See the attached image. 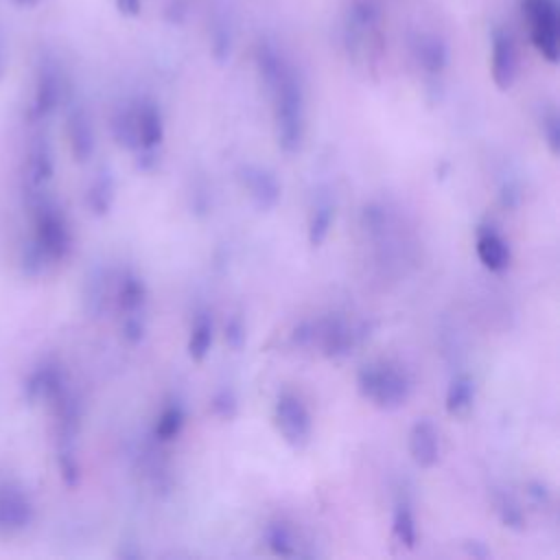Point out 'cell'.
Masks as SVG:
<instances>
[{"label": "cell", "instance_id": "17", "mask_svg": "<svg viewBox=\"0 0 560 560\" xmlns=\"http://www.w3.org/2000/svg\"><path fill=\"white\" fill-rule=\"evenodd\" d=\"M114 195H116V184H114V175L109 168H101L92 184L88 186L85 192V206L90 208L92 214L96 217H105L114 203Z\"/></svg>", "mask_w": 560, "mask_h": 560}, {"label": "cell", "instance_id": "13", "mask_svg": "<svg viewBox=\"0 0 560 560\" xmlns=\"http://www.w3.org/2000/svg\"><path fill=\"white\" fill-rule=\"evenodd\" d=\"M411 50L420 68L429 74H442L448 66V44L438 33H418L411 42Z\"/></svg>", "mask_w": 560, "mask_h": 560}, {"label": "cell", "instance_id": "18", "mask_svg": "<svg viewBox=\"0 0 560 560\" xmlns=\"http://www.w3.org/2000/svg\"><path fill=\"white\" fill-rule=\"evenodd\" d=\"M319 339L328 357H343L354 346V332L341 317H330L319 330Z\"/></svg>", "mask_w": 560, "mask_h": 560}, {"label": "cell", "instance_id": "36", "mask_svg": "<svg viewBox=\"0 0 560 560\" xmlns=\"http://www.w3.org/2000/svg\"><path fill=\"white\" fill-rule=\"evenodd\" d=\"M225 341H228L234 350H238V348L245 343V324H243L241 317L232 315V317L228 319V324H225Z\"/></svg>", "mask_w": 560, "mask_h": 560}, {"label": "cell", "instance_id": "27", "mask_svg": "<svg viewBox=\"0 0 560 560\" xmlns=\"http://www.w3.org/2000/svg\"><path fill=\"white\" fill-rule=\"evenodd\" d=\"M184 420H186V413H184V407L179 402H173V405L164 407L162 413L155 420V429H153L155 438L162 440V442H168V440L177 438L182 427H184Z\"/></svg>", "mask_w": 560, "mask_h": 560}, {"label": "cell", "instance_id": "3", "mask_svg": "<svg viewBox=\"0 0 560 560\" xmlns=\"http://www.w3.org/2000/svg\"><path fill=\"white\" fill-rule=\"evenodd\" d=\"M357 387L363 398L381 409H398L411 394V383L402 370L389 363L363 365L357 374Z\"/></svg>", "mask_w": 560, "mask_h": 560}, {"label": "cell", "instance_id": "9", "mask_svg": "<svg viewBox=\"0 0 560 560\" xmlns=\"http://www.w3.org/2000/svg\"><path fill=\"white\" fill-rule=\"evenodd\" d=\"M490 48H492L490 52L492 81L499 90H508L512 88L518 72V52H516L512 33L505 28H494L490 37Z\"/></svg>", "mask_w": 560, "mask_h": 560}, {"label": "cell", "instance_id": "11", "mask_svg": "<svg viewBox=\"0 0 560 560\" xmlns=\"http://www.w3.org/2000/svg\"><path fill=\"white\" fill-rule=\"evenodd\" d=\"M55 175V155L52 144L44 131L35 133L28 144L26 155V168H24V182L26 190H42L48 186V182Z\"/></svg>", "mask_w": 560, "mask_h": 560}, {"label": "cell", "instance_id": "7", "mask_svg": "<svg viewBox=\"0 0 560 560\" xmlns=\"http://www.w3.org/2000/svg\"><path fill=\"white\" fill-rule=\"evenodd\" d=\"M68 389L66 372L55 361H44L37 368L31 370V374L24 378L22 396L28 405H37L42 400L52 402Z\"/></svg>", "mask_w": 560, "mask_h": 560}, {"label": "cell", "instance_id": "12", "mask_svg": "<svg viewBox=\"0 0 560 560\" xmlns=\"http://www.w3.org/2000/svg\"><path fill=\"white\" fill-rule=\"evenodd\" d=\"M241 182L258 210H271L280 201V184L267 168L245 164L241 168Z\"/></svg>", "mask_w": 560, "mask_h": 560}, {"label": "cell", "instance_id": "30", "mask_svg": "<svg viewBox=\"0 0 560 560\" xmlns=\"http://www.w3.org/2000/svg\"><path fill=\"white\" fill-rule=\"evenodd\" d=\"M540 131L545 136V142L551 151V155L560 153V118L553 105L545 107L540 114Z\"/></svg>", "mask_w": 560, "mask_h": 560}, {"label": "cell", "instance_id": "40", "mask_svg": "<svg viewBox=\"0 0 560 560\" xmlns=\"http://www.w3.org/2000/svg\"><path fill=\"white\" fill-rule=\"evenodd\" d=\"M116 9L125 18H136L142 11V0H114Z\"/></svg>", "mask_w": 560, "mask_h": 560}, {"label": "cell", "instance_id": "16", "mask_svg": "<svg viewBox=\"0 0 560 560\" xmlns=\"http://www.w3.org/2000/svg\"><path fill=\"white\" fill-rule=\"evenodd\" d=\"M136 129H138V149H155L164 138V120L160 107L151 101L133 103Z\"/></svg>", "mask_w": 560, "mask_h": 560}, {"label": "cell", "instance_id": "6", "mask_svg": "<svg viewBox=\"0 0 560 560\" xmlns=\"http://www.w3.org/2000/svg\"><path fill=\"white\" fill-rule=\"evenodd\" d=\"M273 418H276V427H278L280 435L284 438V442L289 446L304 448L311 442V431H313L311 413L295 394L282 392L278 396Z\"/></svg>", "mask_w": 560, "mask_h": 560}, {"label": "cell", "instance_id": "24", "mask_svg": "<svg viewBox=\"0 0 560 560\" xmlns=\"http://www.w3.org/2000/svg\"><path fill=\"white\" fill-rule=\"evenodd\" d=\"M112 133H114V140L129 149V151H138V129H136V112H133V105L129 107H120L114 118H112Z\"/></svg>", "mask_w": 560, "mask_h": 560}, {"label": "cell", "instance_id": "23", "mask_svg": "<svg viewBox=\"0 0 560 560\" xmlns=\"http://www.w3.org/2000/svg\"><path fill=\"white\" fill-rule=\"evenodd\" d=\"M212 317L208 313H199L192 322L190 337H188V354L192 361H203L212 346Z\"/></svg>", "mask_w": 560, "mask_h": 560}, {"label": "cell", "instance_id": "32", "mask_svg": "<svg viewBox=\"0 0 560 560\" xmlns=\"http://www.w3.org/2000/svg\"><path fill=\"white\" fill-rule=\"evenodd\" d=\"M57 468L68 488H74L81 479V466L77 459V451H57Z\"/></svg>", "mask_w": 560, "mask_h": 560}, {"label": "cell", "instance_id": "26", "mask_svg": "<svg viewBox=\"0 0 560 560\" xmlns=\"http://www.w3.org/2000/svg\"><path fill=\"white\" fill-rule=\"evenodd\" d=\"M332 219H335V210H332L330 201H319L313 208L311 219H308V241L313 247H319L326 241Z\"/></svg>", "mask_w": 560, "mask_h": 560}, {"label": "cell", "instance_id": "14", "mask_svg": "<svg viewBox=\"0 0 560 560\" xmlns=\"http://www.w3.org/2000/svg\"><path fill=\"white\" fill-rule=\"evenodd\" d=\"M409 453L420 468H431L440 459V435L429 420H418L409 431Z\"/></svg>", "mask_w": 560, "mask_h": 560}, {"label": "cell", "instance_id": "33", "mask_svg": "<svg viewBox=\"0 0 560 560\" xmlns=\"http://www.w3.org/2000/svg\"><path fill=\"white\" fill-rule=\"evenodd\" d=\"M497 514H499L501 523L510 529H523V525H525V514L512 497H501L497 501Z\"/></svg>", "mask_w": 560, "mask_h": 560}, {"label": "cell", "instance_id": "10", "mask_svg": "<svg viewBox=\"0 0 560 560\" xmlns=\"http://www.w3.org/2000/svg\"><path fill=\"white\" fill-rule=\"evenodd\" d=\"M63 103H66V129H68V140H70L72 155H74L77 162H88L94 153V147H96L90 114L70 94L66 96Z\"/></svg>", "mask_w": 560, "mask_h": 560}, {"label": "cell", "instance_id": "4", "mask_svg": "<svg viewBox=\"0 0 560 560\" xmlns=\"http://www.w3.org/2000/svg\"><path fill=\"white\" fill-rule=\"evenodd\" d=\"M534 48L549 61L560 59V13L556 0H523Z\"/></svg>", "mask_w": 560, "mask_h": 560}, {"label": "cell", "instance_id": "39", "mask_svg": "<svg viewBox=\"0 0 560 560\" xmlns=\"http://www.w3.org/2000/svg\"><path fill=\"white\" fill-rule=\"evenodd\" d=\"M501 203L505 208H516L521 203V192H518V186L514 182H510L501 188Z\"/></svg>", "mask_w": 560, "mask_h": 560}, {"label": "cell", "instance_id": "22", "mask_svg": "<svg viewBox=\"0 0 560 560\" xmlns=\"http://www.w3.org/2000/svg\"><path fill=\"white\" fill-rule=\"evenodd\" d=\"M475 402V383L470 376L459 374L453 378L446 392V411L455 418H464L470 413Z\"/></svg>", "mask_w": 560, "mask_h": 560}, {"label": "cell", "instance_id": "15", "mask_svg": "<svg viewBox=\"0 0 560 560\" xmlns=\"http://www.w3.org/2000/svg\"><path fill=\"white\" fill-rule=\"evenodd\" d=\"M477 256L490 271H503L512 260L508 241L492 225L477 230Z\"/></svg>", "mask_w": 560, "mask_h": 560}, {"label": "cell", "instance_id": "28", "mask_svg": "<svg viewBox=\"0 0 560 560\" xmlns=\"http://www.w3.org/2000/svg\"><path fill=\"white\" fill-rule=\"evenodd\" d=\"M392 534L396 538L398 545L411 549L416 545V518L413 512L402 503L394 510V518H392Z\"/></svg>", "mask_w": 560, "mask_h": 560}, {"label": "cell", "instance_id": "19", "mask_svg": "<svg viewBox=\"0 0 560 560\" xmlns=\"http://www.w3.org/2000/svg\"><path fill=\"white\" fill-rule=\"evenodd\" d=\"M116 302L122 315H136V313H144V304H147V287L142 282V278H138L136 273L127 271L120 278L118 284V293H116Z\"/></svg>", "mask_w": 560, "mask_h": 560}, {"label": "cell", "instance_id": "29", "mask_svg": "<svg viewBox=\"0 0 560 560\" xmlns=\"http://www.w3.org/2000/svg\"><path fill=\"white\" fill-rule=\"evenodd\" d=\"M267 545L269 549L276 553V556H284V558H291V556H298V547H295V536L291 532V527L287 523H271L267 527Z\"/></svg>", "mask_w": 560, "mask_h": 560}, {"label": "cell", "instance_id": "20", "mask_svg": "<svg viewBox=\"0 0 560 560\" xmlns=\"http://www.w3.org/2000/svg\"><path fill=\"white\" fill-rule=\"evenodd\" d=\"M234 50V26L225 13H217L210 22V52L212 59L223 66L230 61Z\"/></svg>", "mask_w": 560, "mask_h": 560}, {"label": "cell", "instance_id": "25", "mask_svg": "<svg viewBox=\"0 0 560 560\" xmlns=\"http://www.w3.org/2000/svg\"><path fill=\"white\" fill-rule=\"evenodd\" d=\"M48 265H52V262L35 238H31L22 245V249H20V271H22L24 278H39L42 273H46Z\"/></svg>", "mask_w": 560, "mask_h": 560}, {"label": "cell", "instance_id": "41", "mask_svg": "<svg viewBox=\"0 0 560 560\" xmlns=\"http://www.w3.org/2000/svg\"><path fill=\"white\" fill-rule=\"evenodd\" d=\"M4 72H7V48H4V37L0 33V81L4 79Z\"/></svg>", "mask_w": 560, "mask_h": 560}, {"label": "cell", "instance_id": "8", "mask_svg": "<svg viewBox=\"0 0 560 560\" xmlns=\"http://www.w3.org/2000/svg\"><path fill=\"white\" fill-rule=\"evenodd\" d=\"M35 508L28 492L15 483H0V532H20L33 523Z\"/></svg>", "mask_w": 560, "mask_h": 560}, {"label": "cell", "instance_id": "35", "mask_svg": "<svg viewBox=\"0 0 560 560\" xmlns=\"http://www.w3.org/2000/svg\"><path fill=\"white\" fill-rule=\"evenodd\" d=\"M147 332V324H144V313H136V315H122V337L129 343H140L142 337Z\"/></svg>", "mask_w": 560, "mask_h": 560}, {"label": "cell", "instance_id": "5", "mask_svg": "<svg viewBox=\"0 0 560 560\" xmlns=\"http://www.w3.org/2000/svg\"><path fill=\"white\" fill-rule=\"evenodd\" d=\"M68 94L70 92H68V85H66L59 63L50 55H44L37 63L35 94H33V103L28 107V120L31 122L46 120L66 101Z\"/></svg>", "mask_w": 560, "mask_h": 560}, {"label": "cell", "instance_id": "2", "mask_svg": "<svg viewBox=\"0 0 560 560\" xmlns=\"http://www.w3.org/2000/svg\"><path fill=\"white\" fill-rule=\"evenodd\" d=\"M26 201L33 217V238L46 252L50 262H61L72 245L66 214L46 188L26 190Z\"/></svg>", "mask_w": 560, "mask_h": 560}, {"label": "cell", "instance_id": "42", "mask_svg": "<svg viewBox=\"0 0 560 560\" xmlns=\"http://www.w3.org/2000/svg\"><path fill=\"white\" fill-rule=\"evenodd\" d=\"M18 7H35L37 2H42V0H13Z\"/></svg>", "mask_w": 560, "mask_h": 560}, {"label": "cell", "instance_id": "21", "mask_svg": "<svg viewBox=\"0 0 560 560\" xmlns=\"http://www.w3.org/2000/svg\"><path fill=\"white\" fill-rule=\"evenodd\" d=\"M256 66L260 72V79L265 81V85L271 90L276 85V81L282 77V72L289 68V63L284 61V57L280 55L278 46L269 39H260L258 48H256Z\"/></svg>", "mask_w": 560, "mask_h": 560}, {"label": "cell", "instance_id": "38", "mask_svg": "<svg viewBox=\"0 0 560 560\" xmlns=\"http://www.w3.org/2000/svg\"><path fill=\"white\" fill-rule=\"evenodd\" d=\"M186 7H188V0H171L166 4V20L173 24H179L186 18V11H188Z\"/></svg>", "mask_w": 560, "mask_h": 560}, {"label": "cell", "instance_id": "34", "mask_svg": "<svg viewBox=\"0 0 560 560\" xmlns=\"http://www.w3.org/2000/svg\"><path fill=\"white\" fill-rule=\"evenodd\" d=\"M210 411L221 420H232L238 411V402H236V396L232 394V389L217 392L210 400Z\"/></svg>", "mask_w": 560, "mask_h": 560}, {"label": "cell", "instance_id": "37", "mask_svg": "<svg viewBox=\"0 0 560 560\" xmlns=\"http://www.w3.org/2000/svg\"><path fill=\"white\" fill-rule=\"evenodd\" d=\"M136 166L140 171H153L160 162V153H158V147L155 149H138L136 151Z\"/></svg>", "mask_w": 560, "mask_h": 560}, {"label": "cell", "instance_id": "31", "mask_svg": "<svg viewBox=\"0 0 560 560\" xmlns=\"http://www.w3.org/2000/svg\"><path fill=\"white\" fill-rule=\"evenodd\" d=\"M105 284H103V276L101 273H92L85 282V311L92 317H98L103 306H105Z\"/></svg>", "mask_w": 560, "mask_h": 560}, {"label": "cell", "instance_id": "1", "mask_svg": "<svg viewBox=\"0 0 560 560\" xmlns=\"http://www.w3.org/2000/svg\"><path fill=\"white\" fill-rule=\"evenodd\" d=\"M273 94V118H276V140L284 153H295L304 140V88L295 70L289 66L276 85L269 90Z\"/></svg>", "mask_w": 560, "mask_h": 560}]
</instances>
